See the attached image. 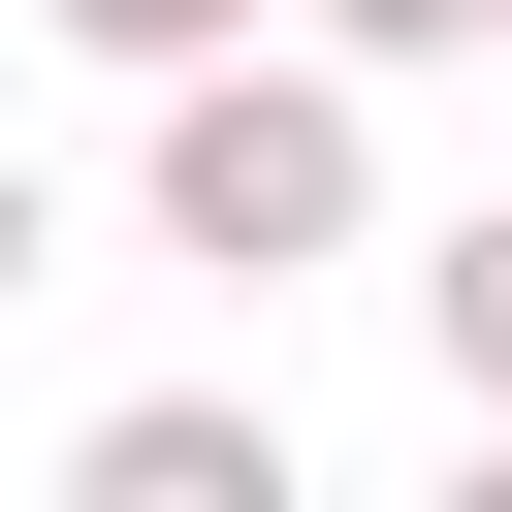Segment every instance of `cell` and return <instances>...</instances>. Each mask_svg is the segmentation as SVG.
I'll return each mask as SVG.
<instances>
[{"label":"cell","mask_w":512,"mask_h":512,"mask_svg":"<svg viewBox=\"0 0 512 512\" xmlns=\"http://www.w3.org/2000/svg\"><path fill=\"white\" fill-rule=\"evenodd\" d=\"M160 256H224V288H320V256H384V64H160Z\"/></svg>","instance_id":"cell-1"},{"label":"cell","mask_w":512,"mask_h":512,"mask_svg":"<svg viewBox=\"0 0 512 512\" xmlns=\"http://www.w3.org/2000/svg\"><path fill=\"white\" fill-rule=\"evenodd\" d=\"M64 480H96V512H288V416H256V384H128Z\"/></svg>","instance_id":"cell-2"},{"label":"cell","mask_w":512,"mask_h":512,"mask_svg":"<svg viewBox=\"0 0 512 512\" xmlns=\"http://www.w3.org/2000/svg\"><path fill=\"white\" fill-rule=\"evenodd\" d=\"M416 352H448V416H512V192H480V224L416 256Z\"/></svg>","instance_id":"cell-3"},{"label":"cell","mask_w":512,"mask_h":512,"mask_svg":"<svg viewBox=\"0 0 512 512\" xmlns=\"http://www.w3.org/2000/svg\"><path fill=\"white\" fill-rule=\"evenodd\" d=\"M320 64H512V0H288Z\"/></svg>","instance_id":"cell-4"},{"label":"cell","mask_w":512,"mask_h":512,"mask_svg":"<svg viewBox=\"0 0 512 512\" xmlns=\"http://www.w3.org/2000/svg\"><path fill=\"white\" fill-rule=\"evenodd\" d=\"M64 32H96V64H128V96H160V64H224V32H256V0H64Z\"/></svg>","instance_id":"cell-5"},{"label":"cell","mask_w":512,"mask_h":512,"mask_svg":"<svg viewBox=\"0 0 512 512\" xmlns=\"http://www.w3.org/2000/svg\"><path fill=\"white\" fill-rule=\"evenodd\" d=\"M32 256H64V192H32V160H0V288H32Z\"/></svg>","instance_id":"cell-6"}]
</instances>
